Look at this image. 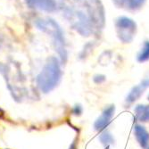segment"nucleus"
<instances>
[{"label":"nucleus","instance_id":"1","mask_svg":"<svg viewBox=\"0 0 149 149\" xmlns=\"http://www.w3.org/2000/svg\"><path fill=\"white\" fill-rule=\"evenodd\" d=\"M64 15L83 37L99 35L105 26L106 15L101 0H74L73 6L65 8Z\"/></svg>","mask_w":149,"mask_h":149},{"label":"nucleus","instance_id":"2","mask_svg":"<svg viewBox=\"0 0 149 149\" xmlns=\"http://www.w3.org/2000/svg\"><path fill=\"white\" fill-rule=\"evenodd\" d=\"M62 77V70L59 61L56 57H50L42 71L38 75L37 84L39 89L44 93H48L55 88Z\"/></svg>","mask_w":149,"mask_h":149},{"label":"nucleus","instance_id":"3","mask_svg":"<svg viewBox=\"0 0 149 149\" xmlns=\"http://www.w3.org/2000/svg\"><path fill=\"white\" fill-rule=\"evenodd\" d=\"M36 26L38 30L48 34L52 38L54 46H55V48L61 60L65 62L67 59V51L65 47L64 34L60 25L55 20L47 18L38 20L36 22Z\"/></svg>","mask_w":149,"mask_h":149},{"label":"nucleus","instance_id":"4","mask_svg":"<svg viewBox=\"0 0 149 149\" xmlns=\"http://www.w3.org/2000/svg\"><path fill=\"white\" fill-rule=\"evenodd\" d=\"M115 32L118 39L123 44H130L133 41L138 31V24L132 18L120 16L115 21Z\"/></svg>","mask_w":149,"mask_h":149},{"label":"nucleus","instance_id":"5","mask_svg":"<svg viewBox=\"0 0 149 149\" xmlns=\"http://www.w3.org/2000/svg\"><path fill=\"white\" fill-rule=\"evenodd\" d=\"M114 110H115L114 105H110L107 108H105L104 111L102 113V115L97 120L96 123H95V125H94L95 130H102L105 129L108 126V124L110 123L111 119L114 113Z\"/></svg>","mask_w":149,"mask_h":149},{"label":"nucleus","instance_id":"6","mask_svg":"<svg viewBox=\"0 0 149 149\" xmlns=\"http://www.w3.org/2000/svg\"><path fill=\"white\" fill-rule=\"evenodd\" d=\"M27 1L31 6L45 12L52 13L57 9V3L56 0H27Z\"/></svg>","mask_w":149,"mask_h":149},{"label":"nucleus","instance_id":"7","mask_svg":"<svg viewBox=\"0 0 149 149\" xmlns=\"http://www.w3.org/2000/svg\"><path fill=\"white\" fill-rule=\"evenodd\" d=\"M146 0H113V4L119 8L129 11H138L143 7Z\"/></svg>","mask_w":149,"mask_h":149},{"label":"nucleus","instance_id":"8","mask_svg":"<svg viewBox=\"0 0 149 149\" xmlns=\"http://www.w3.org/2000/svg\"><path fill=\"white\" fill-rule=\"evenodd\" d=\"M134 131H135V136H136L137 140L140 144V146L144 148H146L149 143V134L147 131L145 130L143 126L140 125H136L134 127Z\"/></svg>","mask_w":149,"mask_h":149},{"label":"nucleus","instance_id":"9","mask_svg":"<svg viewBox=\"0 0 149 149\" xmlns=\"http://www.w3.org/2000/svg\"><path fill=\"white\" fill-rule=\"evenodd\" d=\"M135 113L139 121L149 120V105H138L135 108Z\"/></svg>","mask_w":149,"mask_h":149},{"label":"nucleus","instance_id":"10","mask_svg":"<svg viewBox=\"0 0 149 149\" xmlns=\"http://www.w3.org/2000/svg\"><path fill=\"white\" fill-rule=\"evenodd\" d=\"M137 60L139 63H145L149 61V40L144 42L139 53L138 54Z\"/></svg>","mask_w":149,"mask_h":149},{"label":"nucleus","instance_id":"11","mask_svg":"<svg viewBox=\"0 0 149 149\" xmlns=\"http://www.w3.org/2000/svg\"><path fill=\"white\" fill-rule=\"evenodd\" d=\"M144 89H145V88H143L141 87V85L133 88L132 90L130 91V93L129 94V96L127 97L126 101L129 102V103H133L134 101H136V100L140 97V95L143 93Z\"/></svg>","mask_w":149,"mask_h":149},{"label":"nucleus","instance_id":"12","mask_svg":"<svg viewBox=\"0 0 149 149\" xmlns=\"http://www.w3.org/2000/svg\"><path fill=\"white\" fill-rule=\"evenodd\" d=\"M100 141L104 146V147H109L111 145L113 144V139L112 135L106 131L100 135Z\"/></svg>","mask_w":149,"mask_h":149},{"label":"nucleus","instance_id":"13","mask_svg":"<svg viewBox=\"0 0 149 149\" xmlns=\"http://www.w3.org/2000/svg\"><path fill=\"white\" fill-rule=\"evenodd\" d=\"M104 80H105V77L104 75H101V74H97L94 77V81H95V83H97V84L102 83Z\"/></svg>","mask_w":149,"mask_h":149},{"label":"nucleus","instance_id":"14","mask_svg":"<svg viewBox=\"0 0 149 149\" xmlns=\"http://www.w3.org/2000/svg\"><path fill=\"white\" fill-rule=\"evenodd\" d=\"M148 100H149V96H148Z\"/></svg>","mask_w":149,"mask_h":149},{"label":"nucleus","instance_id":"15","mask_svg":"<svg viewBox=\"0 0 149 149\" xmlns=\"http://www.w3.org/2000/svg\"><path fill=\"white\" fill-rule=\"evenodd\" d=\"M147 149H149V147H148V148H147Z\"/></svg>","mask_w":149,"mask_h":149}]
</instances>
